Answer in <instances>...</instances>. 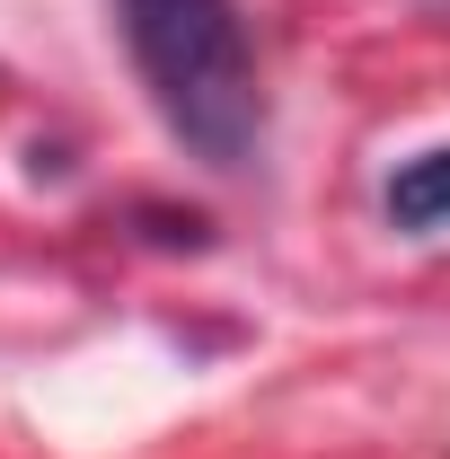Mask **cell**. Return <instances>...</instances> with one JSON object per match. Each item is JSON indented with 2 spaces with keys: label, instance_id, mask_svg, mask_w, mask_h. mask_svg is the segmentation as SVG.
<instances>
[{
  "label": "cell",
  "instance_id": "cell-1",
  "mask_svg": "<svg viewBox=\"0 0 450 459\" xmlns=\"http://www.w3.org/2000/svg\"><path fill=\"white\" fill-rule=\"evenodd\" d=\"M124 36L177 142L212 169H247L265 142V89H256V45L238 9L229 0H124Z\"/></svg>",
  "mask_w": 450,
  "mask_h": 459
},
{
  "label": "cell",
  "instance_id": "cell-2",
  "mask_svg": "<svg viewBox=\"0 0 450 459\" xmlns=\"http://www.w3.org/2000/svg\"><path fill=\"white\" fill-rule=\"evenodd\" d=\"M389 221L397 230H450V151H415L389 177Z\"/></svg>",
  "mask_w": 450,
  "mask_h": 459
}]
</instances>
